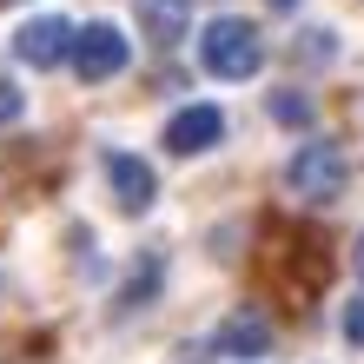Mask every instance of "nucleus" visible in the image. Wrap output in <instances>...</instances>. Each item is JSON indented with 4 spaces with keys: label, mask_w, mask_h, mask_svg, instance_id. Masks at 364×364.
<instances>
[{
    "label": "nucleus",
    "mask_w": 364,
    "mask_h": 364,
    "mask_svg": "<svg viewBox=\"0 0 364 364\" xmlns=\"http://www.w3.org/2000/svg\"><path fill=\"white\" fill-rule=\"evenodd\" d=\"M351 265H358V278H364V239H358V252H351Z\"/></svg>",
    "instance_id": "12"
},
{
    "label": "nucleus",
    "mask_w": 364,
    "mask_h": 364,
    "mask_svg": "<svg viewBox=\"0 0 364 364\" xmlns=\"http://www.w3.org/2000/svg\"><path fill=\"white\" fill-rule=\"evenodd\" d=\"M265 345H272V325L259 311H232L219 325V351H232V358H259Z\"/></svg>",
    "instance_id": "8"
},
{
    "label": "nucleus",
    "mask_w": 364,
    "mask_h": 364,
    "mask_svg": "<svg viewBox=\"0 0 364 364\" xmlns=\"http://www.w3.org/2000/svg\"><path fill=\"white\" fill-rule=\"evenodd\" d=\"M14 60H27V67H60V60H73V27L67 20H53V14H40L27 20V27L14 33Z\"/></svg>",
    "instance_id": "4"
},
{
    "label": "nucleus",
    "mask_w": 364,
    "mask_h": 364,
    "mask_svg": "<svg viewBox=\"0 0 364 364\" xmlns=\"http://www.w3.org/2000/svg\"><path fill=\"white\" fill-rule=\"evenodd\" d=\"M345 338H351V345H364V298H351V305H345Z\"/></svg>",
    "instance_id": "10"
},
{
    "label": "nucleus",
    "mask_w": 364,
    "mask_h": 364,
    "mask_svg": "<svg viewBox=\"0 0 364 364\" xmlns=\"http://www.w3.org/2000/svg\"><path fill=\"white\" fill-rule=\"evenodd\" d=\"M126 53H133V47H126V33L106 27V20H93L87 33H73V73L87 80V87H93V80H113L126 67Z\"/></svg>",
    "instance_id": "3"
},
{
    "label": "nucleus",
    "mask_w": 364,
    "mask_h": 364,
    "mask_svg": "<svg viewBox=\"0 0 364 364\" xmlns=\"http://www.w3.org/2000/svg\"><path fill=\"white\" fill-rule=\"evenodd\" d=\"M0 7H7V0H0Z\"/></svg>",
    "instance_id": "14"
},
{
    "label": "nucleus",
    "mask_w": 364,
    "mask_h": 364,
    "mask_svg": "<svg viewBox=\"0 0 364 364\" xmlns=\"http://www.w3.org/2000/svg\"><path fill=\"white\" fill-rule=\"evenodd\" d=\"M199 60H205V73H219V80H252L265 67V40L252 20H212V27L199 33Z\"/></svg>",
    "instance_id": "2"
},
{
    "label": "nucleus",
    "mask_w": 364,
    "mask_h": 364,
    "mask_svg": "<svg viewBox=\"0 0 364 364\" xmlns=\"http://www.w3.org/2000/svg\"><path fill=\"white\" fill-rule=\"evenodd\" d=\"M272 113L285 119V126H305V119H311V100H305V93H272Z\"/></svg>",
    "instance_id": "9"
},
{
    "label": "nucleus",
    "mask_w": 364,
    "mask_h": 364,
    "mask_svg": "<svg viewBox=\"0 0 364 364\" xmlns=\"http://www.w3.org/2000/svg\"><path fill=\"white\" fill-rule=\"evenodd\" d=\"M106 179H113V199L126 212H146L159 199V179H153V166H146L139 153H113V159H106Z\"/></svg>",
    "instance_id": "5"
},
{
    "label": "nucleus",
    "mask_w": 364,
    "mask_h": 364,
    "mask_svg": "<svg viewBox=\"0 0 364 364\" xmlns=\"http://www.w3.org/2000/svg\"><path fill=\"white\" fill-rule=\"evenodd\" d=\"M219 133H225L219 106H186V113H173V126H166V146H173V153H205V146H219Z\"/></svg>",
    "instance_id": "6"
},
{
    "label": "nucleus",
    "mask_w": 364,
    "mask_h": 364,
    "mask_svg": "<svg viewBox=\"0 0 364 364\" xmlns=\"http://www.w3.org/2000/svg\"><path fill=\"white\" fill-rule=\"evenodd\" d=\"M139 7V33L153 47H173V40L192 27V0H133Z\"/></svg>",
    "instance_id": "7"
},
{
    "label": "nucleus",
    "mask_w": 364,
    "mask_h": 364,
    "mask_svg": "<svg viewBox=\"0 0 364 364\" xmlns=\"http://www.w3.org/2000/svg\"><path fill=\"white\" fill-rule=\"evenodd\" d=\"M285 186H291L305 205H331L338 192L351 186V159H345V146H338V139H305V146L291 153V166H285Z\"/></svg>",
    "instance_id": "1"
},
{
    "label": "nucleus",
    "mask_w": 364,
    "mask_h": 364,
    "mask_svg": "<svg viewBox=\"0 0 364 364\" xmlns=\"http://www.w3.org/2000/svg\"><path fill=\"white\" fill-rule=\"evenodd\" d=\"M20 106H27V100H20V87H7V80H0V126L20 119Z\"/></svg>",
    "instance_id": "11"
},
{
    "label": "nucleus",
    "mask_w": 364,
    "mask_h": 364,
    "mask_svg": "<svg viewBox=\"0 0 364 364\" xmlns=\"http://www.w3.org/2000/svg\"><path fill=\"white\" fill-rule=\"evenodd\" d=\"M278 7H291V0H278Z\"/></svg>",
    "instance_id": "13"
}]
</instances>
